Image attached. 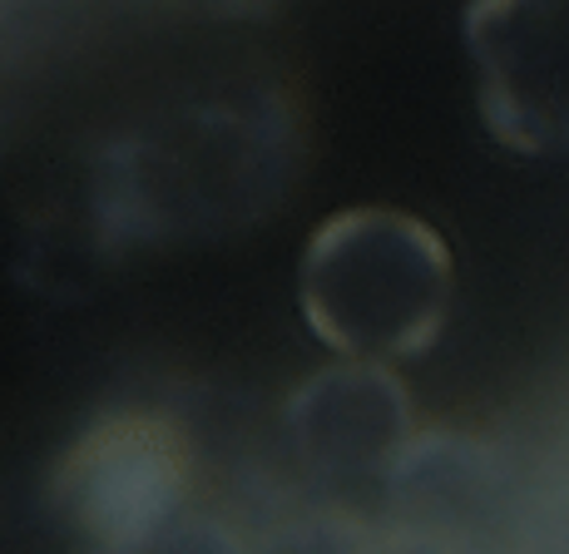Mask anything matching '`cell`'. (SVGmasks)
<instances>
[{"mask_svg": "<svg viewBox=\"0 0 569 554\" xmlns=\"http://www.w3.org/2000/svg\"><path fill=\"white\" fill-rule=\"evenodd\" d=\"M193 485V445L159 406H109L84 421L54 455L46 495L94 554L159 540L183 520Z\"/></svg>", "mask_w": 569, "mask_h": 554, "instance_id": "3", "label": "cell"}, {"mask_svg": "<svg viewBox=\"0 0 569 554\" xmlns=\"http://www.w3.org/2000/svg\"><path fill=\"white\" fill-rule=\"evenodd\" d=\"M476 110L500 149L569 159V0H470Z\"/></svg>", "mask_w": 569, "mask_h": 554, "instance_id": "4", "label": "cell"}, {"mask_svg": "<svg viewBox=\"0 0 569 554\" xmlns=\"http://www.w3.org/2000/svg\"><path fill=\"white\" fill-rule=\"evenodd\" d=\"M282 94H218L114 134L90 164V228L104 253L203 243L253 228L298 173Z\"/></svg>", "mask_w": 569, "mask_h": 554, "instance_id": "1", "label": "cell"}, {"mask_svg": "<svg viewBox=\"0 0 569 554\" xmlns=\"http://www.w3.org/2000/svg\"><path fill=\"white\" fill-rule=\"evenodd\" d=\"M282 426L312 475L332 485H387L411 431L407 386L377 362H337L292 391Z\"/></svg>", "mask_w": 569, "mask_h": 554, "instance_id": "5", "label": "cell"}, {"mask_svg": "<svg viewBox=\"0 0 569 554\" xmlns=\"http://www.w3.org/2000/svg\"><path fill=\"white\" fill-rule=\"evenodd\" d=\"M496 455L456 431H416L387 471V500L411 515H466L496 485Z\"/></svg>", "mask_w": 569, "mask_h": 554, "instance_id": "6", "label": "cell"}, {"mask_svg": "<svg viewBox=\"0 0 569 554\" xmlns=\"http://www.w3.org/2000/svg\"><path fill=\"white\" fill-rule=\"evenodd\" d=\"M456 298V258L426 219L342 209L302 248L298 308L342 362H407L436 346Z\"/></svg>", "mask_w": 569, "mask_h": 554, "instance_id": "2", "label": "cell"}, {"mask_svg": "<svg viewBox=\"0 0 569 554\" xmlns=\"http://www.w3.org/2000/svg\"><path fill=\"white\" fill-rule=\"evenodd\" d=\"M119 554H238V550L223 545L213 530L183 525V520H179V525L163 530L159 540H149V545H134V550H119Z\"/></svg>", "mask_w": 569, "mask_h": 554, "instance_id": "7", "label": "cell"}]
</instances>
